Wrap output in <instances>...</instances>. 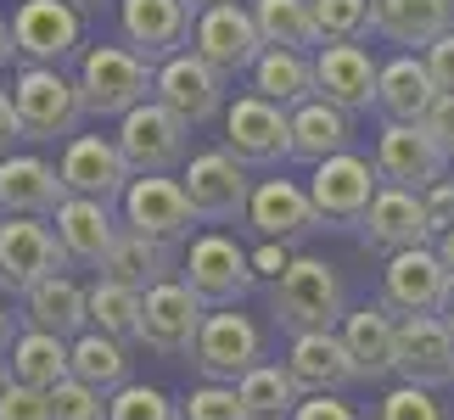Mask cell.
<instances>
[{"label":"cell","mask_w":454,"mask_h":420,"mask_svg":"<svg viewBox=\"0 0 454 420\" xmlns=\"http://www.w3.org/2000/svg\"><path fill=\"white\" fill-rule=\"evenodd\" d=\"M79 90L90 118H124L157 90V62H146L135 45H90L79 57Z\"/></svg>","instance_id":"6da1fadb"},{"label":"cell","mask_w":454,"mask_h":420,"mask_svg":"<svg viewBox=\"0 0 454 420\" xmlns=\"http://www.w3.org/2000/svg\"><path fill=\"white\" fill-rule=\"evenodd\" d=\"M12 101L17 118H23V140H74L84 113V90L79 74H62V67L45 62H23V74L12 79Z\"/></svg>","instance_id":"7a4b0ae2"},{"label":"cell","mask_w":454,"mask_h":420,"mask_svg":"<svg viewBox=\"0 0 454 420\" xmlns=\"http://www.w3.org/2000/svg\"><path fill=\"white\" fill-rule=\"evenodd\" d=\"M270 308L292 337H298V331H337L342 314H348L342 275L331 269L325 258H292V269L275 280V292H270Z\"/></svg>","instance_id":"3957f363"},{"label":"cell","mask_w":454,"mask_h":420,"mask_svg":"<svg viewBox=\"0 0 454 420\" xmlns=\"http://www.w3.org/2000/svg\"><path fill=\"white\" fill-rule=\"evenodd\" d=\"M309 197H314V214L320 224H337V230H364V214L371 202L381 197V168L376 157H359V152H337L325 163H314L309 174Z\"/></svg>","instance_id":"277c9868"},{"label":"cell","mask_w":454,"mask_h":420,"mask_svg":"<svg viewBox=\"0 0 454 420\" xmlns=\"http://www.w3.org/2000/svg\"><path fill=\"white\" fill-rule=\"evenodd\" d=\"M224 152L247 168H275L292 157V113L270 96H236L224 107Z\"/></svg>","instance_id":"5b68a950"},{"label":"cell","mask_w":454,"mask_h":420,"mask_svg":"<svg viewBox=\"0 0 454 420\" xmlns=\"http://www.w3.org/2000/svg\"><path fill=\"white\" fill-rule=\"evenodd\" d=\"M253 253L241 247L236 236H224V230H207L191 241V253H185V286L202 297L207 308H236L241 297L253 292Z\"/></svg>","instance_id":"8992f818"},{"label":"cell","mask_w":454,"mask_h":420,"mask_svg":"<svg viewBox=\"0 0 454 420\" xmlns=\"http://www.w3.org/2000/svg\"><path fill=\"white\" fill-rule=\"evenodd\" d=\"M191 51L207 57L224 79L236 74H253L258 57H264V34H258V17L253 6H236V0H219V6L197 12V34H191Z\"/></svg>","instance_id":"52a82bcc"},{"label":"cell","mask_w":454,"mask_h":420,"mask_svg":"<svg viewBox=\"0 0 454 420\" xmlns=\"http://www.w3.org/2000/svg\"><path fill=\"white\" fill-rule=\"evenodd\" d=\"M191 207H197L202 224H231V219H247V202H253V180H247V163H236L231 152H197L180 174Z\"/></svg>","instance_id":"ba28073f"},{"label":"cell","mask_w":454,"mask_h":420,"mask_svg":"<svg viewBox=\"0 0 454 420\" xmlns=\"http://www.w3.org/2000/svg\"><path fill=\"white\" fill-rule=\"evenodd\" d=\"M185 135H191L185 118L152 96L135 113L118 118V135L113 140L124 146V157H129L135 174H168L174 163H185Z\"/></svg>","instance_id":"9c48e42d"},{"label":"cell","mask_w":454,"mask_h":420,"mask_svg":"<svg viewBox=\"0 0 454 420\" xmlns=\"http://www.w3.org/2000/svg\"><path fill=\"white\" fill-rule=\"evenodd\" d=\"M191 364H197L207 381H241L247 370L264 364V331L236 308H214L202 320L197 347H191Z\"/></svg>","instance_id":"30bf717a"},{"label":"cell","mask_w":454,"mask_h":420,"mask_svg":"<svg viewBox=\"0 0 454 420\" xmlns=\"http://www.w3.org/2000/svg\"><path fill=\"white\" fill-rule=\"evenodd\" d=\"M12 40H17V57L23 62L62 67L84 45V12L67 6V0H17Z\"/></svg>","instance_id":"8fae6325"},{"label":"cell","mask_w":454,"mask_h":420,"mask_svg":"<svg viewBox=\"0 0 454 420\" xmlns=\"http://www.w3.org/2000/svg\"><path fill=\"white\" fill-rule=\"evenodd\" d=\"M202 320H207V303L197 292L185 286V280H163V286H152L141 297V347L163 359H180L197 347L202 337Z\"/></svg>","instance_id":"7c38bea8"},{"label":"cell","mask_w":454,"mask_h":420,"mask_svg":"<svg viewBox=\"0 0 454 420\" xmlns=\"http://www.w3.org/2000/svg\"><path fill=\"white\" fill-rule=\"evenodd\" d=\"M314 96L342 113H371L381 96V62L359 40H331L314 51Z\"/></svg>","instance_id":"4fadbf2b"},{"label":"cell","mask_w":454,"mask_h":420,"mask_svg":"<svg viewBox=\"0 0 454 420\" xmlns=\"http://www.w3.org/2000/svg\"><path fill=\"white\" fill-rule=\"evenodd\" d=\"M454 292V269L438 258V247H410L393 253L381 269V303L393 314H443Z\"/></svg>","instance_id":"5bb4252c"},{"label":"cell","mask_w":454,"mask_h":420,"mask_svg":"<svg viewBox=\"0 0 454 420\" xmlns=\"http://www.w3.org/2000/svg\"><path fill=\"white\" fill-rule=\"evenodd\" d=\"M118 28H124V45H135L146 62H168L197 34V6L191 0H118Z\"/></svg>","instance_id":"9a60e30c"},{"label":"cell","mask_w":454,"mask_h":420,"mask_svg":"<svg viewBox=\"0 0 454 420\" xmlns=\"http://www.w3.org/2000/svg\"><path fill=\"white\" fill-rule=\"evenodd\" d=\"M376 168L381 185L432 191L438 180H449V152L427 135V124H387L376 135Z\"/></svg>","instance_id":"2e32d148"},{"label":"cell","mask_w":454,"mask_h":420,"mask_svg":"<svg viewBox=\"0 0 454 420\" xmlns=\"http://www.w3.org/2000/svg\"><path fill=\"white\" fill-rule=\"evenodd\" d=\"M398 381L410 387H449L454 381V325L443 314H404L398 320Z\"/></svg>","instance_id":"e0dca14e"},{"label":"cell","mask_w":454,"mask_h":420,"mask_svg":"<svg viewBox=\"0 0 454 420\" xmlns=\"http://www.w3.org/2000/svg\"><path fill=\"white\" fill-rule=\"evenodd\" d=\"M62 180L74 197H96V202H124V191L135 180V168H129V157L118 140L107 135H74L62 146Z\"/></svg>","instance_id":"ac0fdd59"},{"label":"cell","mask_w":454,"mask_h":420,"mask_svg":"<svg viewBox=\"0 0 454 420\" xmlns=\"http://www.w3.org/2000/svg\"><path fill=\"white\" fill-rule=\"evenodd\" d=\"M67 253L45 219H6L0 224V292H28L45 275H62Z\"/></svg>","instance_id":"d6986e66"},{"label":"cell","mask_w":454,"mask_h":420,"mask_svg":"<svg viewBox=\"0 0 454 420\" xmlns=\"http://www.w3.org/2000/svg\"><path fill=\"white\" fill-rule=\"evenodd\" d=\"M74 197L57 163L34 152L0 157V214L6 219H57V207Z\"/></svg>","instance_id":"ffe728a7"},{"label":"cell","mask_w":454,"mask_h":420,"mask_svg":"<svg viewBox=\"0 0 454 420\" xmlns=\"http://www.w3.org/2000/svg\"><path fill=\"white\" fill-rule=\"evenodd\" d=\"M124 224L157 241H185L191 224H197V207H191L185 185L168 180V174H135L124 191Z\"/></svg>","instance_id":"44dd1931"},{"label":"cell","mask_w":454,"mask_h":420,"mask_svg":"<svg viewBox=\"0 0 454 420\" xmlns=\"http://www.w3.org/2000/svg\"><path fill=\"white\" fill-rule=\"evenodd\" d=\"M163 107H174L185 124H207L219 107H224V74L197 51H180V57L157 62V90H152Z\"/></svg>","instance_id":"7402d4cb"},{"label":"cell","mask_w":454,"mask_h":420,"mask_svg":"<svg viewBox=\"0 0 454 420\" xmlns=\"http://www.w3.org/2000/svg\"><path fill=\"white\" fill-rule=\"evenodd\" d=\"M364 241L387 258L410 253V247H432V219H427L421 191L381 185V197L371 202V214H364Z\"/></svg>","instance_id":"603a6c76"},{"label":"cell","mask_w":454,"mask_h":420,"mask_svg":"<svg viewBox=\"0 0 454 420\" xmlns=\"http://www.w3.org/2000/svg\"><path fill=\"white\" fill-rule=\"evenodd\" d=\"M124 224L113 219V202H96V197H67L57 207V241L67 253V264H84V269H101L113 253V241Z\"/></svg>","instance_id":"cb8c5ba5"},{"label":"cell","mask_w":454,"mask_h":420,"mask_svg":"<svg viewBox=\"0 0 454 420\" xmlns=\"http://www.w3.org/2000/svg\"><path fill=\"white\" fill-rule=\"evenodd\" d=\"M247 224L264 241H303L314 224H320V214H314V197L309 185H292V180H258L253 185V202H247Z\"/></svg>","instance_id":"d4e9b609"},{"label":"cell","mask_w":454,"mask_h":420,"mask_svg":"<svg viewBox=\"0 0 454 420\" xmlns=\"http://www.w3.org/2000/svg\"><path fill=\"white\" fill-rule=\"evenodd\" d=\"M286 370L298 376L303 393H337L348 381H359V364L348 354L342 331H298L286 347Z\"/></svg>","instance_id":"484cf974"},{"label":"cell","mask_w":454,"mask_h":420,"mask_svg":"<svg viewBox=\"0 0 454 420\" xmlns=\"http://www.w3.org/2000/svg\"><path fill=\"white\" fill-rule=\"evenodd\" d=\"M342 342L359 364V381H387L393 364H398V320L387 303H364V308H348L342 314Z\"/></svg>","instance_id":"4316f807"},{"label":"cell","mask_w":454,"mask_h":420,"mask_svg":"<svg viewBox=\"0 0 454 420\" xmlns=\"http://www.w3.org/2000/svg\"><path fill=\"white\" fill-rule=\"evenodd\" d=\"M438 79H432V67L421 51H398L393 62H381V96L376 107L387 124H421L432 113V101H438Z\"/></svg>","instance_id":"83f0119b"},{"label":"cell","mask_w":454,"mask_h":420,"mask_svg":"<svg viewBox=\"0 0 454 420\" xmlns=\"http://www.w3.org/2000/svg\"><path fill=\"white\" fill-rule=\"evenodd\" d=\"M23 314H28V325L57 331V337L74 342L90 331V286H79L74 275H45L40 286L23 292Z\"/></svg>","instance_id":"f1b7e54d"},{"label":"cell","mask_w":454,"mask_h":420,"mask_svg":"<svg viewBox=\"0 0 454 420\" xmlns=\"http://www.w3.org/2000/svg\"><path fill=\"white\" fill-rule=\"evenodd\" d=\"M101 275L118 280V286L129 292H152L163 286V280H174V241H157V236H141V230H118L107 264H101Z\"/></svg>","instance_id":"f546056e"},{"label":"cell","mask_w":454,"mask_h":420,"mask_svg":"<svg viewBox=\"0 0 454 420\" xmlns=\"http://www.w3.org/2000/svg\"><path fill=\"white\" fill-rule=\"evenodd\" d=\"M454 28V0H376V34L404 51H427Z\"/></svg>","instance_id":"4dcf8cb0"},{"label":"cell","mask_w":454,"mask_h":420,"mask_svg":"<svg viewBox=\"0 0 454 420\" xmlns=\"http://www.w3.org/2000/svg\"><path fill=\"white\" fill-rule=\"evenodd\" d=\"M348 140H354V113L331 107L325 96H309L303 107H292V157L325 163V157L348 152Z\"/></svg>","instance_id":"1f68e13d"},{"label":"cell","mask_w":454,"mask_h":420,"mask_svg":"<svg viewBox=\"0 0 454 420\" xmlns=\"http://www.w3.org/2000/svg\"><path fill=\"white\" fill-rule=\"evenodd\" d=\"M74 376V342L57 337V331L28 325L23 337L12 342V381H28V387H62Z\"/></svg>","instance_id":"d6a6232c"},{"label":"cell","mask_w":454,"mask_h":420,"mask_svg":"<svg viewBox=\"0 0 454 420\" xmlns=\"http://www.w3.org/2000/svg\"><path fill=\"white\" fill-rule=\"evenodd\" d=\"M253 17H258V34L264 45L275 51H320V23H314V0H253Z\"/></svg>","instance_id":"836d02e7"},{"label":"cell","mask_w":454,"mask_h":420,"mask_svg":"<svg viewBox=\"0 0 454 420\" xmlns=\"http://www.w3.org/2000/svg\"><path fill=\"white\" fill-rule=\"evenodd\" d=\"M253 90L258 96H270V101H281V107H303V101L314 96V57L309 51H264L253 67Z\"/></svg>","instance_id":"e575fe53"},{"label":"cell","mask_w":454,"mask_h":420,"mask_svg":"<svg viewBox=\"0 0 454 420\" xmlns=\"http://www.w3.org/2000/svg\"><path fill=\"white\" fill-rule=\"evenodd\" d=\"M74 376L113 398L118 387H129V342L107 337V331H84V337H74Z\"/></svg>","instance_id":"d590c367"},{"label":"cell","mask_w":454,"mask_h":420,"mask_svg":"<svg viewBox=\"0 0 454 420\" xmlns=\"http://www.w3.org/2000/svg\"><path fill=\"white\" fill-rule=\"evenodd\" d=\"M141 297L146 292H129L101 275L90 286V331H107L118 342H141Z\"/></svg>","instance_id":"8d00e7d4"},{"label":"cell","mask_w":454,"mask_h":420,"mask_svg":"<svg viewBox=\"0 0 454 420\" xmlns=\"http://www.w3.org/2000/svg\"><path fill=\"white\" fill-rule=\"evenodd\" d=\"M236 393H241V404H247L253 415H292L309 398L286 364H258V370H247L236 381Z\"/></svg>","instance_id":"74e56055"},{"label":"cell","mask_w":454,"mask_h":420,"mask_svg":"<svg viewBox=\"0 0 454 420\" xmlns=\"http://www.w3.org/2000/svg\"><path fill=\"white\" fill-rule=\"evenodd\" d=\"M314 23L320 40H364L376 34V0H314Z\"/></svg>","instance_id":"f35d334b"},{"label":"cell","mask_w":454,"mask_h":420,"mask_svg":"<svg viewBox=\"0 0 454 420\" xmlns=\"http://www.w3.org/2000/svg\"><path fill=\"white\" fill-rule=\"evenodd\" d=\"M107 420H185V415H180V404H174L168 393L129 381V387H118L107 398Z\"/></svg>","instance_id":"ab89813d"},{"label":"cell","mask_w":454,"mask_h":420,"mask_svg":"<svg viewBox=\"0 0 454 420\" xmlns=\"http://www.w3.org/2000/svg\"><path fill=\"white\" fill-rule=\"evenodd\" d=\"M180 415L185 420H253V409L236 393V381H202V387H191Z\"/></svg>","instance_id":"60d3db41"},{"label":"cell","mask_w":454,"mask_h":420,"mask_svg":"<svg viewBox=\"0 0 454 420\" xmlns=\"http://www.w3.org/2000/svg\"><path fill=\"white\" fill-rule=\"evenodd\" d=\"M376 420H449V415H443L438 398H432V387H410V381H398V387L381 393Z\"/></svg>","instance_id":"b9f144b4"},{"label":"cell","mask_w":454,"mask_h":420,"mask_svg":"<svg viewBox=\"0 0 454 420\" xmlns=\"http://www.w3.org/2000/svg\"><path fill=\"white\" fill-rule=\"evenodd\" d=\"M51 415L57 420H107V393H96L90 381L67 376L62 387H51Z\"/></svg>","instance_id":"7bdbcfd3"},{"label":"cell","mask_w":454,"mask_h":420,"mask_svg":"<svg viewBox=\"0 0 454 420\" xmlns=\"http://www.w3.org/2000/svg\"><path fill=\"white\" fill-rule=\"evenodd\" d=\"M0 420H57L51 415V393L28 387V381H12V387L0 393Z\"/></svg>","instance_id":"ee69618b"},{"label":"cell","mask_w":454,"mask_h":420,"mask_svg":"<svg viewBox=\"0 0 454 420\" xmlns=\"http://www.w3.org/2000/svg\"><path fill=\"white\" fill-rule=\"evenodd\" d=\"M421 202H427V219H432V241L443 230H454V180H438L432 191H421Z\"/></svg>","instance_id":"f6af8a7d"},{"label":"cell","mask_w":454,"mask_h":420,"mask_svg":"<svg viewBox=\"0 0 454 420\" xmlns=\"http://www.w3.org/2000/svg\"><path fill=\"white\" fill-rule=\"evenodd\" d=\"M292 420H359L354 404H342L337 393H309L298 409H292Z\"/></svg>","instance_id":"bcb514c9"},{"label":"cell","mask_w":454,"mask_h":420,"mask_svg":"<svg viewBox=\"0 0 454 420\" xmlns=\"http://www.w3.org/2000/svg\"><path fill=\"white\" fill-rule=\"evenodd\" d=\"M421 124H427V135H432V140H438V146L454 157V90H443L438 101H432V113L421 118Z\"/></svg>","instance_id":"7dc6e473"},{"label":"cell","mask_w":454,"mask_h":420,"mask_svg":"<svg viewBox=\"0 0 454 420\" xmlns=\"http://www.w3.org/2000/svg\"><path fill=\"white\" fill-rule=\"evenodd\" d=\"M421 57H427V67H432V79H438V90H454V28L443 34V40H432Z\"/></svg>","instance_id":"c3c4849f"},{"label":"cell","mask_w":454,"mask_h":420,"mask_svg":"<svg viewBox=\"0 0 454 420\" xmlns=\"http://www.w3.org/2000/svg\"><path fill=\"white\" fill-rule=\"evenodd\" d=\"M253 269H258V280H281L292 269V247L286 241H264V247L253 253Z\"/></svg>","instance_id":"681fc988"},{"label":"cell","mask_w":454,"mask_h":420,"mask_svg":"<svg viewBox=\"0 0 454 420\" xmlns=\"http://www.w3.org/2000/svg\"><path fill=\"white\" fill-rule=\"evenodd\" d=\"M23 140V118H17L12 90H0V157H12V146Z\"/></svg>","instance_id":"f907efd6"},{"label":"cell","mask_w":454,"mask_h":420,"mask_svg":"<svg viewBox=\"0 0 454 420\" xmlns=\"http://www.w3.org/2000/svg\"><path fill=\"white\" fill-rule=\"evenodd\" d=\"M12 57H17V40H12V23H0V74L12 67Z\"/></svg>","instance_id":"816d5d0a"},{"label":"cell","mask_w":454,"mask_h":420,"mask_svg":"<svg viewBox=\"0 0 454 420\" xmlns=\"http://www.w3.org/2000/svg\"><path fill=\"white\" fill-rule=\"evenodd\" d=\"M12 342H17V314L0 303V347H12Z\"/></svg>","instance_id":"f5cc1de1"},{"label":"cell","mask_w":454,"mask_h":420,"mask_svg":"<svg viewBox=\"0 0 454 420\" xmlns=\"http://www.w3.org/2000/svg\"><path fill=\"white\" fill-rule=\"evenodd\" d=\"M432 247H438V258H443V264H449V269H454V230H443V236H438V241H432Z\"/></svg>","instance_id":"db71d44e"},{"label":"cell","mask_w":454,"mask_h":420,"mask_svg":"<svg viewBox=\"0 0 454 420\" xmlns=\"http://www.w3.org/2000/svg\"><path fill=\"white\" fill-rule=\"evenodd\" d=\"M67 6H79V12H101L107 0H67Z\"/></svg>","instance_id":"11a10c76"},{"label":"cell","mask_w":454,"mask_h":420,"mask_svg":"<svg viewBox=\"0 0 454 420\" xmlns=\"http://www.w3.org/2000/svg\"><path fill=\"white\" fill-rule=\"evenodd\" d=\"M12 387V370H6V359H0V393H6Z\"/></svg>","instance_id":"9f6ffc18"},{"label":"cell","mask_w":454,"mask_h":420,"mask_svg":"<svg viewBox=\"0 0 454 420\" xmlns=\"http://www.w3.org/2000/svg\"><path fill=\"white\" fill-rule=\"evenodd\" d=\"M443 320H449V325H454V292H449V303H443Z\"/></svg>","instance_id":"6f0895ef"},{"label":"cell","mask_w":454,"mask_h":420,"mask_svg":"<svg viewBox=\"0 0 454 420\" xmlns=\"http://www.w3.org/2000/svg\"><path fill=\"white\" fill-rule=\"evenodd\" d=\"M191 6H197V12H207V6H219V0H191Z\"/></svg>","instance_id":"680465c9"},{"label":"cell","mask_w":454,"mask_h":420,"mask_svg":"<svg viewBox=\"0 0 454 420\" xmlns=\"http://www.w3.org/2000/svg\"><path fill=\"white\" fill-rule=\"evenodd\" d=\"M253 420H292V415H253Z\"/></svg>","instance_id":"91938a15"},{"label":"cell","mask_w":454,"mask_h":420,"mask_svg":"<svg viewBox=\"0 0 454 420\" xmlns=\"http://www.w3.org/2000/svg\"><path fill=\"white\" fill-rule=\"evenodd\" d=\"M449 180H454V157H449Z\"/></svg>","instance_id":"94428289"}]
</instances>
